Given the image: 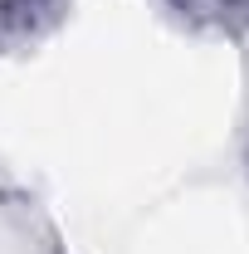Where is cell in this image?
Segmentation results:
<instances>
[{
  "mask_svg": "<svg viewBox=\"0 0 249 254\" xmlns=\"http://www.w3.org/2000/svg\"><path fill=\"white\" fill-rule=\"evenodd\" d=\"M152 5L195 39L249 44V0H152Z\"/></svg>",
  "mask_w": 249,
  "mask_h": 254,
  "instance_id": "obj_2",
  "label": "cell"
},
{
  "mask_svg": "<svg viewBox=\"0 0 249 254\" xmlns=\"http://www.w3.org/2000/svg\"><path fill=\"white\" fill-rule=\"evenodd\" d=\"M240 166H245V181H249V118H245V137H240Z\"/></svg>",
  "mask_w": 249,
  "mask_h": 254,
  "instance_id": "obj_3",
  "label": "cell"
},
{
  "mask_svg": "<svg viewBox=\"0 0 249 254\" xmlns=\"http://www.w3.org/2000/svg\"><path fill=\"white\" fill-rule=\"evenodd\" d=\"M73 0H0V59L34 54L68 25Z\"/></svg>",
  "mask_w": 249,
  "mask_h": 254,
  "instance_id": "obj_1",
  "label": "cell"
}]
</instances>
